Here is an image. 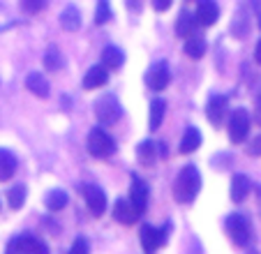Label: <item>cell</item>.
Returning <instances> with one entry per match:
<instances>
[{
    "label": "cell",
    "mask_w": 261,
    "mask_h": 254,
    "mask_svg": "<svg viewBox=\"0 0 261 254\" xmlns=\"http://www.w3.org/2000/svg\"><path fill=\"white\" fill-rule=\"evenodd\" d=\"M169 236V226H162V229H155L150 224H143L139 229V238H141V247L146 254H155L164 243H167Z\"/></svg>",
    "instance_id": "cell-5"
},
{
    "label": "cell",
    "mask_w": 261,
    "mask_h": 254,
    "mask_svg": "<svg viewBox=\"0 0 261 254\" xmlns=\"http://www.w3.org/2000/svg\"><path fill=\"white\" fill-rule=\"evenodd\" d=\"M107 81H109V69L104 67V65H93V67L86 72V77H84V88L86 90L102 88Z\"/></svg>",
    "instance_id": "cell-13"
},
{
    "label": "cell",
    "mask_w": 261,
    "mask_h": 254,
    "mask_svg": "<svg viewBox=\"0 0 261 254\" xmlns=\"http://www.w3.org/2000/svg\"><path fill=\"white\" fill-rule=\"evenodd\" d=\"M153 7L158 12H164V10H169V7H171V0H158V3H153Z\"/></svg>",
    "instance_id": "cell-33"
},
{
    "label": "cell",
    "mask_w": 261,
    "mask_h": 254,
    "mask_svg": "<svg viewBox=\"0 0 261 254\" xmlns=\"http://www.w3.org/2000/svg\"><path fill=\"white\" fill-rule=\"evenodd\" d=\"M199 146H201V132H199L197 127H188L180 139V153L182 155H190V153H194Z\"/></svg>",
    "instance_id": "cell-20"
},
{
    "label": "cell",
    "mask_w": 261,
    "mask_h": 254,
    "mask_svg": "<svg viewBox=\"0 0 261 254\" xmlns=\"http://www.w3.org/2000/svg\"><path fill=\"white\" fill-rule=\"evenodd\" d=\"M19 247L23 254H49V247L42 243L40 238H35V236L25 234V236H19Z\"/></svg>",
    "instance_id": "cell-19"
},
{
    "label": "cell",
    "mask_w": 261,
    "mask_h": 254,
    "mask_svg": "<svg viewBox=\"0 0 261 254\" xmlns=\"http://www.w3.org/2000/svg\"><path fill=\"white\" fill-rule=\"evenodd\" d=\"M25 88L30 90V93H35L37 97H49V93H51V86H49V81H46V77L44 74H40V72H30L28 74V79H25Z\"/></svg>",
    "instance_id": "cell-15"
},
{
    "label": "cell",
    "mask_w": 261,
    "mask_h": 254,
    "mask_svg": "<svg viewBox=\"0 0 261 254\" xmlns=\"http://www.w3.org/2000/svg\"><path fill=\"white\" fill-rule=\"evenodd\" d=\"M146 81H148V86L153 90H164L169 86V81H171V72H169V65L167 63H155L153 67L148 69V74H146Z\"/></svg>",
    "instance_id": "cell-8"
},
{
    "label": "cell",
    "mask_w": 261,
    "mask_h": 254,
    "mask_svg": "<svg viewBox=\"0 0 261 254\" xmlns=\"http://www.w3.org/2000/svg\"><path fill=\"white\" fill-rule=\"evenodd\" d=\"M247 153H250L252 157H261V134L254 139V141L250 143V148H247Z\"/></svg>",
    "instance_id": "cell-31"
},
{
    "label": "cell",
    "mask_w": 261,
    "mask_h": 254,
    "mask_svg": "<svg viewBox=\"0 0 261 254\" xmlns=\"http://www.w3.org/2000/svg\"><path fill=\"white\" fill-rule=\"evenodd\" d=\"M44 204H46V208L49 210H63L65 206L69 204V196H67V192L65 190H51L49 194H46Z\"/></svg>",
    "instance_id": "cell-25"
},
{
    "label": "cell",
    "mask_w": 261,
    "mask_h": 254,
    "mask_svg": "<svg viewBox=\"0 0 261 254\" xmlns=\"http://www.w3.org/2000/svg\"><path fill=\"white\" fill-rule=\"evenodd\" d=\"M224 231H227V236L231 238V243L241 245V247H245L252 240V226L241 213H231V215L224 220Z\"/></svg>",
    "instance_id": "cell-2"
},
{
    "label": "cell",
    "mask_w": 261,
    "mask_h": 254,
    "mask_svg": "<svg viewBox=\"0 0 261 254\" xmlns=\"http://www.w3.org/2000/svg\"><path fill=\"white\" fill-rule=\"evenodd\" d=\"M63 65L65 63H63V56H60V51L51 46V49L46 51V56H44V67L51 69V72H56V69H63Z\"/></svg>",
    "instance_id": "cell-27"
},
{
    "label": "cell",
    "mask_w": 261,
    "mask_h": 254,
    "mask_svg": "<svg viewBox=\"0 0 261 254\" xmlns=\"http://www.w3.org/2000/svg\"><path fill=\"white\" fill-rule=\"evenodd\" d=\"M5 254H23L21 252V247H19V240H10V245H7V249H5Z\"/></svg>",
    "instance_id": "cell-32"
},
{
    "label": "cell",
    "mask_w": 261,
    "mask_h": 254,
    "mask_svg": "<svg viewBox=\"0 0 261 254\" xmlns=\"http://www.w3.org/2000/svg\"><path fill=\"white\" fill-rule=\"evenodd\" d=\"M111 19V7H109L107 0H99L97 3V12H95V23H107V21Z\"/></svg>",
    "instance_id": "cell-28"
},
{
    "label": "cell",
    "mask_w": 261,
    "mask_h": 254,
    "mask_svg": "<svg viewBox=\"0 0 261 254\" xmlns=\"http://www.w3.org/2000/svg\"><path fill=\"white\" fill-rule=\"evenodd\" d=\"M60 26H63L67 33H74V30L81 28V12L76 10L74 5H67L60 14Z\"/></svg>",
    "instance_id": "cell-21"
},
{
    "label": "cell",
    "mask_w": 261,
    "mask_h": 254,
    "mask_svg": "<svg viewBox=\"0 0 261 254\" xmlns=\"http://www.w3.org/2000/svg\"><path fill=\"white\" fill-rule=\"evenodd\" d=\"M114 217H116V222L129 226V224H134V222H139L141 213H139V210L129 204V199H118L114 204Z\"/></svg>",
    "instance_id": "cell-10"
},
{
    "label": "cell",
    "mask_w": 261,
    "mask_h": 254,
    "mask_svg": "<svg viewBox=\"0 0 261 254\" xmlns=\"http://www.w3.org/2000/svg\"><path fill=\"white\" fill-rule=\"evenodd\" d=\"M16 166H19V162H16L14 153H10L7 148H0V183L10 181L16 173Z\"/></svg>",
    "instance_id": "cell-16"
},
{
    "label": "cell",
    "mask_w": 261,
    "mask_h": 254,
    "mask_svg": "<svg viewBox=\"0 0 261 254\" xmlns=\"http://www.w3.org/2000/svg\"><path fill=\"white\" fill-rule=\"evenodd\" d=\"M227 97H222V95H213L211 99H208V107H206V116L208 120H211V125L220 127L222 120H224V116H227Z\"/></svg>",
    "instance_id": "cell-11"
},
{
    "label": "cell",
    "mask_w": 261,
    "mask_h": 254,
    "mask_svg": "<svg viewBox=\"0 0 261 254\" xmlns=\"http://www.w3.org/2000/svg\"><path fill=\"white\" fill-rule=\"evenodd\" d=\"M102 63L107 69H118V67H123L125 56L118 46H107V49L102 51Z\"/></svg>",
    "instance_id": "cell-23"
},
{
    "label": "cell",
    "mask_w": 261,
    "mask_h": 254,
    "mask_svg": "<svg viewBox=\"0 0 261 254\" xmlns=\"http://www.w3.org/2000/svg\"><path fill=\"white\" fill-rule=\"evenodd\" d=\"M254 60L261 65V37H259V42H256V46H254Z\"/></svg>",
    "instance_id": "cell-34"
},
{
    "label": "cell",
    "mask_w": 261,
    "mask_h": 254,
    "mask_svg": "<svg viewBox=\"0 0 261 254\" xmlns=\"http://www.w3.org/2000/svg\"><path fill=\"white\" fill-rule=\"evenodd\" d=\"M81 192H84V199H86V204H88L90 213H93L95 217H102L104 210H107V194H104L102 187L88 183V185L81 187Z\"/></svg>",
    "instance_id": "cell-7"
},
{
    "label": "cell",
    "mask_w": 261,
    "mask_h": 254,
    "mask_svg": "<svg viewBox=\"0 0 261 254\" xmlns=\"http://www.w3.org/2000/svg\"><path fill=\"white\" fill-rule=\"evenodd\" d=\"M164 116H167V102L160 97L153 99V102H150V120H148V127H150V130H160Z\"/></svg>",
    "instance_id": "cell-24"
},
{
    "label": "cell",
    "mask_w": 261,
    "mask_h": 254,
    "mask_svg": "<svg viewBox=\"0 0 261 254\" xmlns=\"http://www.w3.org/2000/svg\"><path fill=\"white\" fill-rule=\"evenodd\" d=\"M21 7H23L28 14H37V12L44 10V0H33V3H30V0H25V3H21Z\"/></svg>",
    "instance_id": "cell-29"
},
{
    "label": "cell",
    "mask_w": 261,
    "mask_h": 254,
    "mask_svg": "<svg viewBox=\"0 0 261 254\" xmlns=\"http://www.w3.org/2000/svg\"><path fill=\"white\" fill-rule=\"evenodd\" d=\"M259 26H261V16H259Z\"/></svg>",
    "instance_id": "cell-37"
},
{
    "label": "cell",
    "mask_w": 261,
    "mask_h": 254,
    "mask_svg": "<svg viewBox=\"0 0 261 254\" xmlns=\"http://www.w3.org/2000/svg\"><path fill=\"white\" fill-rule=\"evenodd\" d=\"M247 254H259V252H254V249H252V252H247Z\"/></svg>",
    "instance_id": "cell-36"
},
{
    "label": "cell",
    "mask_w": 261,
    "mask_h": 254,
    "mask_svg": "<svg viewBox=\"0 0 261 254\" xmlns=\"http://www.w3.org/2000/svg\"><path fill=\"white\" fill-rule=\"evenodd\" d=\"M95 116H97V120L104 122V125H114V122H118V118L123 116V107H120L118 97L111 95V93L97 97L95 99Z\"/></svg>",
    "instance_id": "cell-3"
},
{
    "label": "cell",
    "mask_w": 261,
    "mask_h": 254,
    "mask_svg": "<svg viewBox=\"0 0 261 254\" xmlns=\"http://www.w3.org/2000/svg\"><path fill=\"white\" fill-rule=\"evenodd\" d=\"M206 49H208V44H206V37H203V35H197V33H194L192 37L185 39V54H188L192 60L203 58Z\"/></svg>",
    "instance_id": "cell-18"
},
{
    "label": "cell",
    "mask_w": 261,
    "mask_h": 254,
    "mask_svg": "<svg viewBox=\"0 0 261 254\" xmlns=\"http://www.w3.org/2000/svg\"><path fill=\"white\" fill-rule=\"evenodd\" d=\"M194 26H197V16L188 10H180V14H178V19H176V35L178 37H182V39L192 37Z\"/></svg>",
    "instance_id": "cell-17"
},
{
    "label": "cell",
    "mask_w": 261,
    "mask_h": 254,
    "mask_svg": "<svg viewBox=\"0 0 261 254\" xmlns=\"http://www.w3.org/2000/svg\"><path fill=\"white\" fill-rule=\"evenodd\" d=\"M116 141L104 132L102 127H93L88 132V153L97 160H107L109 155H114Z\"/></svg>",
    "instance_id": "cell-4"
},
{
    "label": "cell",
    "mask_w": 261,
    "mask_h": 254,
    "mask_svg": "<svg viewBox=\"0 0 261 254\" xmlns=\"http://www.w3.org/2000/svg\"><path fill=\"white\" fill-rule=\"evenodd\" d=\"M194 16H197V23L208 28V26H213L220 19V7H217V3H213V0H201L197 5V14Z\"/></svg>",
    "instance_id": "cell-12"
},
{
    "label": "cell",
    "mask_w": 261,
    "mask_h": 254,
    "mask_svg": "<svg viewBox=\"0 0 261 254\" xmlns=\"http://www.w3.org/2000/svg\"><path fill=\"white\" fill-rule=\"evenodd\" d=\"M250 132V113L247 109H233L231 118H229V139L231 143H243Z\"/></svg>",
    "instance_id": "cell-6"
},
{
    "label": "cell",
    "mask_w": 261,
    "mask_h": 254,
    "mask_svg": "<svg viewBox=\"0 0 261 254\" xmlns=\"http://www.w3.org/2000/svg\"><path fill=\"white\" fill-rule=\"evenodd\" d=\"M254 116H256V122L261 125V97L256 99V113H254Z\"/></svg>",
    "instance_id": "cell-35"
},
{
    "label": "cell",
    "mask_w": 261,
    "mask_h": 254,
    "mask_svg": "<svg viewBox=\"0 0 261 254\" xmlns=\"http://www.w3.org/2000/svg\"><path fill=\"white\" fill-rule=\"evenodd\" d=\"M88 240L86 238H76L74 240V245L69 247V254H88Z\"/></svg>",
    "instance_id": "cell-30"
},
{
    "label": "cell",
    "mask_w": 261,
    "mask_h": 254,
    "mask_svg": "<svg viewBox=\"0 0 261 254\" xmlns=\"http://www.w3.org/2000/svg\"><path fill=\"white\" fill-rule=\"evenodd\" d=\"M137 160L143 166H153L155 160H158V146L153 141H141L137 148Z\"/></svg>",
    "instance_id": "cell-22"
},
{
    "label": "cell",
    "mask_w": 261,
    "mask_h": 254,
    "mask_svg": "<svg viewBox=\"0 0 261 254\" xmlns=\"http://www.w3.org/2000/svg\"><path fill=\"white\" fill-rule=\"evenodd\" d=\"M129 204H132L141 215L146 213V208H148V185L139 176H134L132 185H129Z\"/></svg>",
    "instance_id": "cell-9"
},
{
    "label": "cell",
    "mask_w": 261,
    "mask_h": 254,
    "mask_svg": "<svg viewBox=\"0 0 261 254\" xmlns=\"http://www.w3.org/2000/svg\"><path fill=\"white\" fill-rule=\"evenodd\" d=\"M7 204H10V208L19 210L21 206L25 204V185H14L10 192H7Z\"/></svg>",
    "instance_id": "cell-26"
},
{
    "label": "cell",
    "mask_w": 261,
    "mask_h": 254,
    "mask_svg": "<svg viewBox=\"0 0 261 254\" xmlns=\"http://www.w3.org/2000/svg\"><path fill=\"white\" fill-rule=\"evenodd\" d=\"M199 190H201V176H199V169L194 164L182 166L180 173L176 176L173 183V199L178 204H192L197 199Z\"/></svg>",
    "instance_id": "cell-1"
},
{
    "label": "cell",
    "mask_w": 261,
    "mask_h": 254,
    "mask_svg": "<svg viewBox=\"0 0 261 254\" xmlns=\"http://www.w3.org/2000/svg\"><path fill=\"white\" fill-rule=\"evenodd\" d=\"M250 190H252V183L245 173H236V176L231 178V201L233 204H243V201L247 199V194H250Z\"/></svg>",
    "instance_id": "cell-14"
}]
</instances>
